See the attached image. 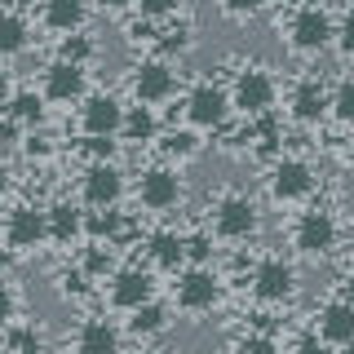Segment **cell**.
I'll return each mask as SVG.
<instances>
[{"label":"cell","mask_w":354,"mask_h":354,"mask_svg":"<svg viewBox=\"0 0 354 354\" xmlns=\"http://www.w3.org/2000/svg\"><path fill=\"white\" fill-rule=\"evenodd\" d=\"M49 235V221H44V213H36V208H14L9 213V226H5V243L18 252L36 248V243Z\"/></svg>","instance_id":"6da1fadb"},{"label":"cell","mask_w":354,"mask_h":354,"mask_svg":"<svg viewBox=\"0 0 354 354\" xmlns=\"http://www.w3.org/2000/svg\"><path fill=\"white\" fill-rule=\"evenodd\" d=\"M270 191H274V199H283V204L306 199L315 191V173H310V164H301V160H283L270 177Z\"/></svg>","instance_id":"7a4b0ae2"},{"label":"cell","mask_w":354,"mask_h":354,"mask_svg":"<svg viewBox=\"0 0 354 354\" xmlns=\"http://www.w3.org/2000/svg\"><path fill=\"white\" fill-rule=\"evenodd\" d=\"M252 230H257V208L239 195L221 199L217 204V235L221 239H243V235H252Z\"/></svg>","instance_id":"3957f363"},{"label":"cell","mask_w":354,"mask_h":354,"mask_svg":"<svg viewBox=\"0 0 354 354\" xmlns=\"http://www.w3.org/2000/svg\"><path fill=\"white\" fill-rule=\"evenodd\" d=\"M226 93L221 88H213V84H199L191 97H186V115H191V124H199V129H217L221 120H226Z\"/></svg>","instance_id":"277c9868"},{"label":"cell","mask_w":354,"mask_h":354,"mask_svg":"<svg viewBox=\"0 0 354 354\" xmlns=\"http://www.w3.org/2000/svg\"><path fill=\"white\" fill-rule=\"evenodd\" d=\"M120 191H124V182H120V173L111 169L106 160H97L93 169L84 173V204L93 208H111L120 199Z\"/></svg>","instance_id":"5b68a950"},{"label":"cell","mask_w":354,"mask_h":354,"mask_svg":"<svg viewBox=\"0 0 354 354\" xmlns=\"http://www.w3.org/2000/svg\"><path fill=\"white\" fill-rule=\"evenodd\" d=\"M274 97V84L266 71H243L239 84H235V106L243 111V115H266V106H270Z\"/></svg>","instance_id":"8992f818"},{"label":"cell","mask_w":354,"mask_h":354,"mask_svg":"<svg viewBox=\"0 0 354 354\" xmlns=\"http://www.w3.org/2000/svg\"><path fill=\"white\" fill-rule=\"evenodd\" d=\"M337 243V221L328 213H306L297 221V248L301 252H328Z\"/></svg>","instance_id":"52a82bcc"},{"label":"cell","mask_w":354,"mask_h":354,"mask_svg":"<svg viewBox=\"0 0 354 354\" xmlns=\"http://www.w3.org/2000/svg\"><path fill=\"white\" fill-rule=\"evenodd\" d=\"M252 292L261 301H288L292 297V270L283 261H261L257 274H252Z\"/></svg>","instance_id":"ba28073f"},{"label":"cell","mask_w":354,"mask_h":354,"mask_svg":"<svg viewBox=\"0 0 354 354\" xmlns=\"http://www.w3.org/2000/svg\"><path fill=\"white\" fill-rule=\"evenodd\" d=\"M332 40V22L324 9H301V14L292 18V44L297 49H324Z\"/></svg>","instance_id":"9c48e42d"},{"label":"cell","mask_w":354,"mask_h":354,"mask_svg":"<svg viewBox=\"0 0 354 354\" xmlns=\"http://www.w3.org/2000/svg\"><path fill=\"white\" fill-rule=\"evenodd\" d=\"M80 124H84V133L93 138V133H115L120 124H124V111H120V102L115 97H88L84 102V111H80Z\"/></svg>","instance_id":"30bf717a"},{"label":"cell","mask_w":354,"mask_h":354,"mask_svg":"<svg viewBox=\"0 0 354 354\" xmlns=\"http://www.w3.org/2000/svg\"><path fill=\"white\" fill-rule=\"evenodd\" d=\"M142 204L147 208H155V213H160V208H173L177 204V195H182V186H177V177L169 173V169H151L147 177H142Z\"/></svg>","instance_id":"8fae6325"},{"label":"cell","mask_w":354,"mask_h":354,"mask_svg":"<svg viewBox=\"0 0 354 354\" xmlns=\"http://www.w3.org/2000/svg\"><path fill=\"white\" fill-rule=\"evenodd\" d=\"M177 301H182V310H208L217 301V279L208 270L182 274V283H177Z\"/></svg>","instance_id":"7c38bea8"},{"label":"cell","mask_w":354,"mask_h":354,"mask_svg":"<svg viewBox=\"0 0 354 354\" xmlns=\"http://www.w3.org/2000/svg\"><path fill=\"white\" fill-rule=\"evenodd\" d=\"M44 93L53 97V102H71V97L84 93V71L80 62H58L49 66V75H44Z\"/></svg>","instance_id":"4fadbf2b"},{"label":"cell","mask_w":354,"mask_h":354,"mask_svg":"<svg viewBox=\"0 0 354 354\" xmlns=\"http://www.w3.org/2000/svg\"><path fill=\"white\" fill-rule=\"evenodd\" d=\"M111 301H115L120 310H133V306L151 301V274H142V270H120L115 283H111Z\"/></svg>","instance_id":"5bb4252c"},{"label":"cell","mask_w":354,"mask_h":354,"mask_svg":"<svg viewBox=\"0 0 354 354\" xmlns=\"http://www.w3.org/2000/svg\"><path fill=\"white\" fill-rule=\"evenodd\" d=\"M319 337H324L328 346H346L354 337V306L350 301H332L324 310V319H319Z\"/></svg>","instance_id":"9a60e30c"},{"label":"cell","mask_w":354,"mask_h":354,"mask_svg":"<svg viewBox=\"0 0 354 354\" xmlns=\"http://www.w3.org/2000/svg\"><path fill=\"white\" fill-rule=\"evenodd\" d=\"M133 88H138L142 102H164V97L173 93V71L164 62H147L138 71V80H133Z\"/></svg>","instance_id":"2e32d148"},{"label":"cell","mask_w":354,"mask_h":354,"mask_svg":"<svg viewBox=\"0 0 354 354\" xmlns=\"http://www.w3.org/2000/svg\"><path fill=\"white\" fill-rule=\"evenodd\" d=\"M75 346L80 350H88V354H111L120 346V337H115V328L106 324V319H88L84 324V332L75 337Z\"/></svg>","instance_id":"e0dca14e"},{"label":"cell","mask_w":354,"mask_h":354,"mask_svg":"<svg viewBox=\"0 0 354 354\" xmlns=\"http://www.w3.org/2000/svg\"><path fill=\"white\" fill-rule=\"evenodd\" d=\"M292 115L306 120V124H310V120H324L328 115V93L319 84H301L292 93Z\"/></svg>","instance_id":"ac0fdd59"},{"label":"cell","mask_w":354,"mask_h":354,"mask_svg":"<svg viewBox=\"0 0 354 354\" xmlns=\"http://www.w3.org/2000/svg\"><path fill=\"white\" fill-rule=\"evenodd\" d=\"M44 22L58 31H75L84 22V5L80 0H44Z\"/></svg>","instance_id":"d6986e66"},{"label":"cell","mask_w":354,"mask_h":354,"mask_svg":"<svg viewBox=\"0 0 354 354\" xmlns=\"http://www.w3.org/2000/svg\"><path fill=\"white\" fill-rule=\"evenodd\" d=\"M44 221H49V235L58 239V243H71L84 230V221H80V213H75L71 204H58L53 213H44Z\"/></svg>","instance_id":"ffe728a7"},{"label":"cell","mask_w":354,"mask_h":354,"mask_svg":"<svg viewBox=\"0 0 354 354\" xmlns=\"http://www.w3.org/2000/svg\"><path fill=\"white\" fill-rule=\"evenodd\" d=\"M164 324H169V315H164V306H155V301H142V306H133V319H129V328L138 332V337H151V332H164Z\"/></svg>","instance_id":"44dd1931"},{"label":"cell","mask_w":354,"mask_h":354,"mask_svg":"<svg viewBox=\"0 0 354 354\" xmlns=\"http://www.w3.org/2000/svg\"><path fill=\"white\" fill-rule=\"evenodd\" d=\"M22 44H27V22L18 14H0V58L18 53Z\"/></svg>","instance_id":"7402d4cb"},{"label":"cell","mask_w":354,"mask_h":354,"mask_svg":"<svg viewBox=\"0 0 354 354\" xmlns=\"http://www.w3.org/2000/svg\"><path fill=\"white\" fill-rule=\"evenodd\" d=\"M151 257L160 261V266H177L186 257V243L177 239V235H169V230H160V235L151 239Z\"/></svg>","instance_id":"603a6c76"},{"label":"cell","mask_w":354,"mask_h":354,"mask_svg":"<svg viewBox=\"0 0 354 354\" xmlns=\"http://www.w3.org/2000/svg\"><path fill=\"white\" fill-rule=\"evenodd\" d=\"M40 115H44V106H40L36 93H18L14 102H9V120H14V124H40Z\"/></svg>","instance_id":"cb8c5ba5"},{"label":"cell","mask_w":354,"mask_h":354,"mask_svg":"<svg viewBox=\"0 0 354 354\" xmlns=\"http://www.w3.org/2000/svg\"><path fill=\"white\" fill-rule=\"evenodd\" d=\"M328 106H332V115H337V120L354 124V80H350V84H341V88H337V97H328Z\"/></svg>","instance_id":"d4e9b609"},{"label":"cell","mask_w":354,"mask_h":354,"mask_svg":"<svg viewBox=\"0 0 354 354\" xmlns=\"http://www.w3.org/2000/svg\"><path fill=\"white\" fill-rule=\"evenodd\" d=\"M120 129H129V138H151V133H155V115H151L147 106H138L133 115H124V124H120Z\"/></svg>","instance_id":"484cf974"},{"label":"cell","mask_w":354,"mask_h":354,"mask_svg":"<svg viewBox=\"0 0 354 354\" xmlns=\"http://www.w3.org/2000/svg\"><path fill=\"white\" fill-rule=\"evenodd\" d=\"M88 53H93V44H88L84 36H75V31L62 40V62H84Z\"/></svg>","instance_id":"4316f807"},{"label":"cell","mask_w":354,"mask_h":354,"mask_svg":"<svg viewBox=\"0 0 354 354\" xmlns=\"http://www.w3.org/2000/svg\"><path fill=\"white\" fill-rule=\"evenodd\" d=\"M106 270H111V252L88 248V252H84V274H106Z\"/></svg>","instance_id":"83f0119b"},{"label":"cell","mask_w":354,"mask_h":354,"mask_svg":"<svg viewBox=\"0 0 354 354\" xmlns=\"http://www.w3.org/2000/svg\"><path fill=\"white\" fill-rule=\"evenodd\" d=\"M115 226H120L115 213H97V217H88V235H97V239H102V235H115Z\"/></svg>","instance_id":"f1b7e54d"},{"label":"cell","mask_w":354,"mask_h":354,"mask_svg":"<svg viewBox=\"0 0 354 354\" xmlns=\"http://www.w3.org/2000/svg\"><path fill=\"white\" fill-rule=\"evenodd\" d=\"M5 346H9V350H36V346H40V337H36V332H9Z\"/></svg>","instance_id":"f546056e"},{"label":"cell","mask_w":354,"mask_h":354,"mask_svg":"<svg viewBox=\"0 0 354 354\" xmlns=\"http://www.w3.org/2000/svg\"><path fill=\"white\" fill-rule=\"evenodd\" d=\"M173 9H177V0H142V14H151V18H164Z\"/></svg>","instance_id":"4dcf8cb0"},{"label":"cell","mask_w":354,"mask_h":354,"mask_svg":"<svg viewBox=\"0 0 354 354\" xmlns=\"http://www.w3.org/2000/svg\"><path fill=\"white\" fill-rule=\"evenodd\" d=\"M337 44H341V53H350V58H354V14L346 18V22H341V31H337Z\"/></svg>","instance_id":"1f68e13d"},{"label":"cell","mask_w":354,"mask_h":354,"mask_svg":"<svg viewBox=\"0 0 354 354\" xmlns=\"http://www.w3.org/2000/svg\"><path fill=\"white\" fill-rule=\"evenodd\" d=\"M169 151L173 155H191L195 151V138H191V133H173V138H169Z\"/></svg>","instance_id":"d6a6232c"},{"label":"cell","mask_w":354,"mask_h":354,"mask_svg":"<svg viewBox=\"0 0 354 354\" xmlns=\"http://www.w3.org/2000/svg\"><path fill=\"white\" fill-rule=\"evenodd\" d=\"M9 319H14V292H9V288L0 283V328H5Z\"/></svg>","instance_id":"836d02e7"},{"label":"cell","mask_w":354,"mask_h":354,"mask_svg":"<svg viewBox=\"0 0 354 354\" xmlns=\"http://www.w3.org/2000/svg\"><path fill=\"white\" fill-rule=\"evenodd\" d=\"M208 252H213V248H208V239H199V235H195V239H186V257H195V261H204V257H208Z\"/></svg>","instance_id":"e575fe53"},{"label":"cell","mask_w":354,"mask_h":354,"mask_svg":"<svg viewBox=\"0 0 354 354\" xmlns=\"http://www.w3.org/2000/svg\"><path fill=\"white\" fill-rule=\"evenodd\" d=\"M261 0H226V14H257Z\"/></svg>","instance_id":"d590c367"},{"label":"cell","mask_w":354,"mask_h":354,"mask_svg":"<svg viewBox=\"0 0 354 354\" xmlns=\"http://www.w3.org/2000/svg\"><path fill=\"white\" fill-rule=\"evenodd\" d=\"M274 138H279L274 120H261V142H257V147H261V151H270V147H274Z\"/></svg>","instance_id":"8d00e7d4"},{"label":"cell","mask_w":354,"mask_h":354,"mask_svg":"<svg viewBox=\"0 0 354 354\" xmlns=\"http://www.w3.org/2000/svg\"><path fill=\"white\" fill-rule=\"evenodd\" d=\"M243 350H257V354H270V350H274V341H270V337H248V341H243Z\"/></svg>","instance_id":"74e56055"},{"label":"cell","mask_w":354,"mask_h":354,"mask_svg":"<svg viewBox=\"0 0 354 354\" xmlns=\"http://www.w3.org/2000/svg\"><path fill=\"white\" fill-rule=\"evenodd\" d=\"M14 133H18V124H14V120L5 115V120H0V151H5L9 142H14Z\"/></svg>","instance_id":"f35d334b"},{"label":"cell","mask_w":354,"mask_h":354,"mask_svg":"<svg viewBox=\"0 0 354 354\" xmlns=\"http://www.w3.org/2000/svg\"><path fill=\"white\" fill-rule=\"evenodd\" d=\"M346 301L354 306V274H350V279H346Z\"/></svg>","instance_id":"ab89813d"},{"label":"cell","mask_w":354,"mask_h":354,"mask_svg":"<svg viewBox=\"0 0 354 354\" xmlns=\"http://www.w3.org/2000/svg\"><path fill=\"white\" fill-rule=\"evenodd\" d=\"M5 266H9V252H5V248H0V270H5Z\"/></svg>","instance_id":"60d3db41"},{"label":"cell","mask_w":354,"mask_h":354,"mask_svg":"<svg viewBox=\"0 0 354 354\" xmlns=\"http://www.w3.org/2000/svg\"><path fill=\"white\" fill-rule=\"evenodd\" d=\"M5 88H9V84H5V75H0V97H5Z\"/></svg>","instance_id":"b9f144b4"},{"label":"cell","mask_w":354,"mask_h":354,"mask_svg":"<svg viewBox=\"0 0 354 354\" xmlns=\"http://www.w3.org/2000/svg\"><path fill=\"white\" fill-rule=\"evenodd\" d=\"M102 5H124V0H102Z\"/></svg>","instance_id":"7bdbcfd3"}]
</instances>
